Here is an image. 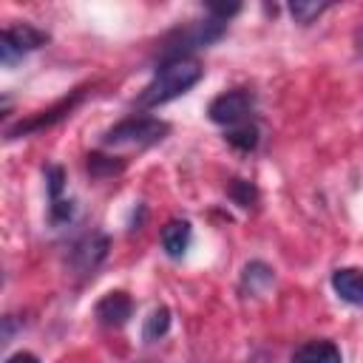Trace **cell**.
<instances>
[{"label": "cell", "mask_w": 363, "mask_h": 363, "mask_svg": "<svg viewBox=\"0 0 363 363\" xmlns=\"http://www.w3.org/2000/svg\"><path fill=\"white\" fill-rule=\"evenodd\" d=\"M130 312H133V303H130V298L125 292H108L96 303V318L105 326H122V323H128Z\"/></svg>", "instance_id": "obj_7"}, {"label": "cell", "mask_w": 363, "mask_h": 363, "mask_svg": "<svg viewBox=\"0 0 363 363\" xmlns=\"http://www.w3.org/2000/svg\"><path fill=\"white\" fill-rule=\"evenodd\" d=\"M170 125L162 122V119H153V116H128L122 119L119 125H113L108 133H105V145L111 147H122V145H130V147H147V145H156L167 136Z\"/></svg>", "instance_id": "obj_3"}, {"label": "cell", "mask_w": 363, "mask_h": 363, "mask_svg": "<svg viewBox=\"0 0 363 363\" xmlns=\"http://www.w3.org/2000/svg\"><path fill=\"white\" fill-rule=\"evenodd\" d=\"M190 238H193V230H190L187 221L173 218V221H167L162 227V247H164V252L170 258H182L187 252V247H190Z\"/></svg>", "instance_id": "obj_10"}, {"label": "cell", "mask_w": 363, "mask_h": 363, "mask_svg": "<svg viewBox=\"0 0 363 363\" xmlns=\"http://www.w3.org/2000/svg\"><path fill=\"white\" fill-rule=\"evenodd\" d=\"M332 289L346 303H363V269L357 267H340L332 272Z\"/></svg>", "instance_id": "obj_8"}, {"label": "cell", "mask_w": 363, "mask_h": 363, "mask_svg": "<svg viewBox=\"0 0 363 363\" xmlns=\"http://www.w3.org/2000/svg\"><path fill=\"white\" fill-rule=\"evenodd\" d=\"M354 43H357V51H360V54H363V28H360V31H357V34H354Z\"/></svg>", "instance_id": "obj_19"}, {"label": "cell", "mask_w": 363, "mask_h": 363, "mask_svg": "<svg viewBox=\"0 0 363 363\" xmlns=\"http://www.w3.org/2000/svg\"><path fill=\"white\" fill-rule=\"evenodd\" d=\"M125 167V162H113L111 156H102V153H91L88 156V170H91V176H113V173H119Z\"/></svg>", "instance_id": "obj_16"}, {"label": "cell", "mask_w": 363, "mask_h": 363, "mask_svg": "<svg viewBox=\"0 0 363 363\" xmlns=\"http://www.w3.org/2000/svg\"><path fill=\"white\" fill-rule=\"evenodd\" d=\"M252 105H255V99H252V94L247 88H233V91L218 94L210 102L207 113H210V119L216 125L235 128V125H244L247 122V116L252 113Z\"/></svg>", "instance_id": "obj_4"}, {"label": "cell", "mask_w": 363, "mask_h": 363, "mask_svg": "<svg viewBox=\"0 0 363 363\" xmlns=\"http://www.w3.org/2000/svg\"><path fill=\"white\" fill-rule=\"evenodd\" d=\"M105 252H108V238H105V235H91V238H85V241L77 244V250H74V264H77L82 272H94L96 264L105 258Z\"/></svg>", "instance_id": "obj_11"}, {"label": "cell", "mask_w": 363, "mask_h": 363, "mask_svg": "<svg viewBox=\"0 0 363 363\" xmlns=\"http://www.w3.org/2000/svg\"><path fill=\"white\" fill-rule=\"evenodd\" d=\"M269 281H272V269H269L267 264H261V261L247 264V269H244V286H247L250 292H258V289L267 286Z\"/></svg>", "instance_id": "obj_15"}, {"label": "cell", "mask_w": 363, "mask_h": 363, "mask_svg": "<svg viewBox=\"0 0 363 363\" xmlns=\"http://www.w3.org/2000/svg\"><path fill=\"white\" fill-rule=\"evenodd\" d=\"M292 363H343V354L332 340H306L295 349Z\"/></svg>", "instance_id": "obj_9"}, {"label": "cell", "mask_w": 363, "mask_h": 363, "mask_svg": "<svg viewBox=\"0 0 363 363\" xmlns=\"http://www.w3.org/2000/svg\"><path fill=\"white\" fill-rule=\"evenodd\" d=\"M45 43H48V34L34 28V26H28V23L9 26L0 34V60H3V65H11L23 54H28V51H34V48H40Z\"/></svg>", "instance_id": "obj_5"}, {"label": "cell", "mask_w": 363, "mask_h": 363, "mask_svg": "<svg viewBox=\"0 0 363 363\" xmlns=\"http://www.w3.org/2000/svg\"><path fill=\"white\" fill-rule=\"evenodd\" d=\"M82 88L79 91H74L71 96H65V99H60L57 105H51L48 111H40L37 116H31V119H26V122H20L17 128H11L9 130V139H17V136H23V133H31V130H43V128H48V125H54V122H60L62 116H68L71 111H74V105L82 99Z\"/></svg>", "instance_id": "obj_6"}, {"label": "cell", "mask_w": 363, "mask_h": 363, "mask_svg": "<svg viewBox=\"0 0 363 363\" xmlns=\"http://www.w3.org/2000/svg\"><path fill=\"white\" fill-rule=\"evenodd\" d=\"M167 329H170V309L167 306H156L150 312V318L145 320V326H142V337L150 343V340H159Z\"/></svg>", "instance_id": "obj_12"}, {"label": "cell", "mask_w": 363, "mask_h": 363, "mask_svg": "<svg viewBox=\"0 0 363 363\" xmlns=\"http://www.w3.org/2000/svg\"><path fill=\"white\" fill-rule=\"evenodd\" d=\"M204 68L196 57H176V60H162L153 79L145 85V91L139 94V108H156L164 105L176 96H182L184 91H190L199 79H201Z\"/></svg>", "instance_id": "obj_1"}, {"label": "cell", "mask_w": 363, "mask_h": 363, "mask_svg": "<svg viewBox=\"0 0 363 363\" xmlns=\"http://www.w3.org/2000/svg\"><path fill=\"white\" fill-rule=\"evenodd\" d=\"M230 196L235 199V204H241V207H252L255 204V187L250 184V182H244V179H233L230 182Z\"/></svg>", "instance_id": "obj_17"}, {"label": "cell", "mask_w": 363, "mask_h": 363, "mask_svg": "<svg viewBox=\"0 0 363 363\" xmlns=\"http://www.w3.org/2000/svg\"><path fill=\"white\" fill-rule=\"evenodd\" d=\"M227 142H230L233 147H238V150L250 153V150H255V145H258V128H255V125H250V122L235 125V128H230V130H227Z\"/></svg>", "instance_id": "obj_13"}, {"label": "cell", "mask_w": 363, "mask_h": 363, "mask_svg": "<svg viewBox=\"0 0 363 363\" xmlns=\"http://www.w3.org/2000/svg\"><path fill=\"white\" fill-rule=\"evenodd\" d=\"M227 31V23L224 20H216V17H207V20H199V23H190L184 28H176L164 37L162 43V60H176V57H190V51L196 48H207L213 45L216 40H221ZM159 60V62H162Z\"/></svg>", "instance_id": "obj_2"}, {"label": "cell", "mask_w": 363, "mask_h": 363, "mask_svg": "<svg viewBox=\"0 0 363 363\" xmlns=\"http://www.w3.org/2000/svg\"><path fill=\"white\" fill-rule=\"evenodd\" d=\"M326 9H329V3H306V0H295V3H289V14H292L295 23H301V26L315 23Z\"/></svg>", "instance_id": "obj_14"}, {"label": "cell", "mask_w": 363, "mask_h": 363, "mask_svg": "<svg viewBox=\"0 0 363 363\" xmlns=\"http://www.w3.org/2000/svg\"><path fill=\"white\" fill-rule=\"evenodd\" d=\"M6 363H40V360H37L31 352H14V354H11Z\"/></svg>", "instance_id": "obj_18"}]
</instances>
